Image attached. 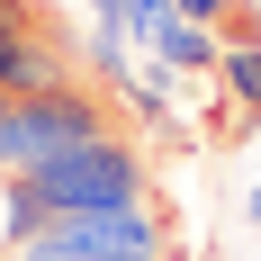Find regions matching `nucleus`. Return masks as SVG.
<instances>
[{"mask_svg": "<svg viewBox=\"0 0 261 261\" xmlns=\"http://www.w3.org/2000/svg\"><path fill=\"white\" fill-rule=\"evenodd\" d=\"M9 261H171V216L144 207H108V216H63L45 234H27Z\"/></svg>", "mask_w": 261, "mask_h": 261, "instance_id": "obj_3", "label": "nucleus"}, {"mask_svg": "<svg viewBox=\"0 0 261 261\" xmlns=\"http://www.w3.org/2000/svg\"><path fill=\"white\" fill-rule=\"evenodd\" d=\"M252 153H261V117H252Z\"/></svg>", "mask_w": 261, "mask_h": 261, "instance_id": "obj_9", "label": "nucleus"}, {"mask_svg": "<svg viewBox=\"0 0 261 261\" xmlns=\"http://www.w3.org/2000/svg\"><path fill=\"white\" fill-rule=\"evenodd\" d=\"M54 81H81V36L45 0H0V99H36Z\"/></svg>", "mask_w": 261, "mask_h": 261, "instance_id": "obj_4", "label": "nucleus"}, {"mask_svg": "<svg viewBox=\"0 0 261 261\" xmlns=\"http://www.w3.org/2000/svg\"><path fill=\"white\" fill-rule=\"evenodd\" d=\"M243 225H261V180H252V189H243Z\"/></svg>", "mask_w": 261, "mask_h": 261, "instance_id": "obj_8", "label": "nucleus"}, {"mask_svg": "<svg viewBox=\"0 0 261 261\" xmlns=\"http://www.w3.org/2000/svg\"><path fill=\"white\" fill-rule=\"evenodd\" d=\"M216 54H225V36H216V27H189L180 18V9H171V27H162V36H153V54H144V63H162V72H207L216 81Z\"/></svg>", "mask_w": 261, "mask_h": 261, "instance_id": "obj_5", "label": "nucleus"}, {"mask_svg": "<svg viewBox=\"0 0 261 261\" xmlns=\"http://www.w3.org/2000/svg\"><path fill=\"white\" fill-rule=\"evenodd\" d=\"M216 90H225V108H234L243 126L261 117V36H234V45L216 54Z\"/></svg>", "mask_w": 261, "mask_h": 261, "instance_id": "obj_6", "label": "nucleus"}, {"mask_svg": "<svg viewBox=\"0 0 261 261\" xmlns=\"http://www.w3.org/2000/svg\"><path fill=\"white\" fill-rule=\"evenodd\" d=\"M90 135H117V108H108V90L90 72L54 81V90H36V99H0V180L36 171L45 153H72V144H90Z\"/></svg>", "mask_w": 261, "mask_h": 261, "instance_id": "obj_2", "label": "nucleus"}, {"mask_svg": "<svg viewBox=\"0 0 261 261\" xmlns=\"http://www.w3.org/2000/svg\"><path fill=\"white\" fill-rule=\"evenodd\" d=\"M171 9H180L189 27H216V36H225V18H234L243 0H171Z\"/></svg>", "mask_w": 261, "mask_h": 261, "instance_id": "obj_7", "label": "nucleus"}, {"mask_svg": "<svg viewBox=\"0 0 261 261\" xmlns=\"http://www.w3.org/2000/svg\"><path fill=\"white\" fill-rule=\"evenodd\" d=\"M153 198V162H144V135L117 126V135H90L72 153H45L36 171L0 180V252H18L27 234H45L63 216H108V207H144Z\"/></svg>", "mask_w": 261, "mask_h": 261, "instance_id": "obj_1", "label": "nucleus"}]
</instances>
